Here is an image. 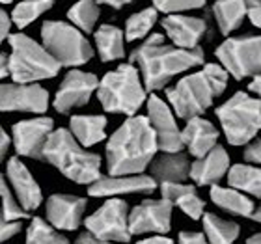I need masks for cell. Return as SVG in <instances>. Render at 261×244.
Segmentation results:
<instances>
[{"label":"cell","instance_id":"6da1fadb","mask_svg":"<svg viewBox=\"0 0 261 244\" xmlns=\"http://www.w3.org/2000/svg\"><path fill=\"white\" fill-rule=\"evenodd\" d=\"M159 142L147 116L127 118L107 142L109 175L144 174L159 153Z\"/></svg>","mask_w":261,"mask_h":244},{"label":"cell","instance_id":"7a4b0ae2","mask_svg":"<svg viewBox=\"0 0 261 244\" xmlns=\"http://www.w3.org/2000/svg\"><path fill=\"white\" fill-rule=\"evenodd\" d=\"M203 60L205 52L201 47L179 49L175 45L164 43L161 34H151L130 52V64L140 69L147 92L164 90L177 75L203 65Z\"/></svg>","mask_w":261,"mask_h":244},{"label":"cell","instance_id":"3957f363","mask_svg":"<svg viewBox=\"0 0 261 244\" xmlns=\"http://www.w3.org/2000/svg\"><path fill=\"white\" fill-rule=\"evenodd\" d=\"M229 73L220 64H205L200 71L175 82L166 88V99L172 110L181 120H192L213 106L215 97L222 95L228 88Z\"/></svg>","mask_w":261,"mask_h":244},{"label":"cell","instance_id":"277c9868","mask_svg":"<svg viewBox=\"0 0 261 244\" xmlns=\"http://www.w3.org/2000/svg\"><path fill=\"white\" fill-rule=\"evenodd\" d=\"M41 160L55 166L76 184H93L101 177V157L88 151L69 129H56L45 144Z\"/></svg>","mask_w":261,"mask_h":244},{"label":"cell","instance_id":"5b68a950","mask_svg":"<svg viewBox=\"0 0 261 244\" xmlns=\"http://www.w3.org/2000/svg\"><path fill=\"white\" fill-rule=\"evenodd\" d=\"M97 99L105 112L123 114L127 118L136 116V112L144 106L146 99H149L140 69L129 62L107 73L99 84Z\"/></svg>","mask_w":261,"mask_h":244},{"label":"cell","instance_id":"8992f818","mask_svg":"<svg viewBox=\"0 0 261 244\" xmlns=\"http://www.w3.org/2000/svg\"><path fill=\"white\" fill-rule=\"evenodd\" d=\"M10 71L13 82L19 84H38L39 80L55 78L60 73V62L27 34L10 36Z\"/></svg>","mask_w":261,"mask_h":244},{"label":"cell","instance_id":"52a82bcc","mask_svg":"<svg viewBox=\"0 0 261 244\" xmlns=\"http://www.w3.org/2000/svg\"><path fill=\"white\" fill-rule=\"evenodd\" d=\"M215 114L229 146H248L261 130V99L246 92L233 93Z\"/></svg>","mask_w":261,"mask_h":244},{"label":"cell","instance_id":"ba28073f","mask_svg":"<svg viewBox=\"0 0 261 244\" xmlns=\"http://www.w3.org/2000/svg\"><path fill=\"white\" fill-rule=\"evenodd\" d=\"M41 43L60 62L62 67L84 65L95 55L86 34L75 24L64 21H45L41 26Z\"/></svg>","mask_w":261,"mask_h":244},{"label":"cell","instance_id":"9c48e42d","mask_svg":"<svg viewBox=\"0 0 261 244\" xmlns=\"http://www.w3.org/2000/svg\"><path fill=\"white\" fill-rule=\"evenodd\" d=\"M217 60L235 80L261 75V36L228 38L215 50Z\"/></svg>","mask_w":261,"mask_h":244},{"label":"cell","instance_id":"30bf717a","mask_svg":"<svg viewBox=\"0 0 261 244\" xmlns=\"http://www.w3.org/2000/svg\"><path fill=\"white\" fill-rule=\"evenodd\" d=\"M130 209L127 201L120 198H109L103 205L86 216L84 226L90 233L114 244H125L130 240Z\"/></svg>","mask_w":261,"mask_h":244},{"label":"cell","instance_id":"8fae6325","mask_svg":"<svg viewBox=\"0 0 261 244\" xmlns=\"http://www.w3.org/2000/svg\"><path fill=\"white\" fill-rule=\"evenodd\" d=\"M99 80L93 73L82 69H69L64 80L60 82V88L55 95V110L60 114H69L71 110L82 109L90 103L93 93H97Z\"/></svg>","mask_w":261,"mask_h":244},{"label":"cell","instance_id":"7c38bea8","mask_svg":"<svg viewBox=\"0 0 261 244\" xmlns=\"http://www.w3.org/2000/svg\"><path fill=\"white\" fill-rule=\"evenodd\" d=\"M147 120L151 123L155 136H157L159 147L163 153H179L183 144V129L175 121V112L172 110L166 101H163L157 95H151L147 99Z\"/></svg>","mask_w":261,"mask_h":244},{"label":"cell","instance_id":"4fadbf2b","mask_svg":"<svg viewBox=\"0 0 261 244\" xmlns=\"http://www.w3.org/2000/svg\"><path fill=\"white\" fill-rule=\"evenodd\" d=\"M55 130V121L47 116L17 121L11 127V138H13L17 155L28 158H41L45 144Z\"/></svg>","mask_w":261,"mask_h":244},{"label":"cell","instance_id":"5bb4252c","mask_svg":"<svg viewBox=\"0 0 261 244\" xmlns=\"http://www.w3.org/2000/svg\"><path fill=\"white\" fill-rule=\"evenodd\" d=\"M174 205L168 200H144L130 209L133 235H166L172 229Z\"/></svg>","mask_w":261,"mask_h":244},{"label":"cell","instance_id":"9a60e30c","mask_svg":"<svg viewBox=\"0 0 261 244\" xmlns=\"http://www.w3.org/2000/svg\"><path fill=\"white\" fill-rule=\"evenodd\" d=\"M2 112H30L43 116L49 109V92L39 84H2L0 93Z\"/></svg>","mask_w":261,"mask_h":244},{"label":"cell","instance_id":"2e32d148","mask_svg":"<svg viewBox=\"0 0 261 244\" xmlns=\"http://www.w3.org/2000/svg\"><path fill=\"white\" fill-rule=\"evenodd\" d=\"M86 198L73 194H53L45 201V216L50 226L58 231H75L84 224Z\"/></svg>","mask_w":261,"mask_h":244},{"label":"cell","instance_id":"e0dca14e","mask_svg":"<svg viewBox=\"0 0 261 244\" xmlns=\"http://www.w3.org/2000/svg\"><path fill=\"white\" fill-rule=\"evenodd\" d=\"M159 183L151 175H101L93 184L88 186L92 198H118L125 194H151Z\"/></svg>","mask_w":261,"mask_h":244},{"label":"cell","instance_id":"ac0fdd59","mask_svg":"<svg viewBox=\"0 0 261 244\" xmlns=\"http://www.w3.org/2000/svg\"><path fill=\"white\" fill-rule=\"evenodd\" d=\"M4 177L11 186V190L15 192L17 200L21 201V205L28 212L36 211L41 205V201H43L41 186L38 184V181L34 179V175L30 174V170L27 168V164L22 162L21 158L11 157L6 162Z\"/></svg>","mask_w":261,"mask_h":244},{"label":"cell","instance_id":"d6986e66","mask_svg":"<svg viewBox=\"0 0 261 244\" xmlns=\"http://www.w3.org/2000/svg\"><path fill=\"white\" fill-rule=\"evenodd\" d=\"M161 24H163L170 41L179 49H198L200 41L207 34L205 19L185 15V13L166 15Z\"/></svg>","mask_w":261,"mask_h":244},{"label":"cell","instance_id":"ffe728a7","mask_svg":"<svg viewBox=\"0 0 261 244\" xmlns=\"http://www.w3.org/2000/svg\"><path fill=\"white\" fill-rule=\"evenodd\" d=\"M231 164L229 155L222 146H217L213 151H209L205 157L196 158L191 166V179L198 186H213L218 184V181L224 175H228Z\"/></svg>","mask_w":261,"mask_h":244},{"label":"cell","instance_id":"44dd1931","mask_svg":"<svg viewBox=\"0 0 261 244\" xmlns=\"http://www.w3.org/2000/svg\"><path fill=\"white\" fill-rule=\"evenodd\" d=\"M183 144L189 155L196 158L205 157L218 146V129L205 118H192L183 129Z\"/></svg>","mask_w":261,"mask_h":244},{"label":"cell","instance_id":"7402d4cb","mask_svg":"<svg viewBox=\"0 0 261 244\" xmlns=\"http://www.w3.org/2000/svg\"><path fill=\"white\" fill-rule=\"evenodd\" d=\"M191 160L187 153H163L157 155L149 166V175L159 186L164 183H185L191 177Z\"/></svg>","mask_w":261,"mask_h":244},{"label":"cell","instance_id":"603a6c76","mask_svg":"<svg viewBox=\"0 0 261 244\" xmlns=\"http://www.w3.org/2000/svg\"><path fill=\"white\" fill-rule=\"evenodd\" d=\"M163 198L172 205L179 207L187 216L192 220H200L205 214V201L201 200L194 184L189 183H164L161 184Z\"/></svg>","mask_w":261,"mask_h":244},{"label":"cell","instance_id":"cb8c5ba5","mask_svg":"<svg viewBox=\"0 0 261 244\" xmlns=\"http://www.w3.org/2000/svg\"><path fill=\"white\" fill-rule=\"evenodd\" d=\"M209 196H211V201L220 211L233 214V216L250 218L256 211V205H254L250 196L243 194V192L231 188V186L213 184L211 190H209Z\"/></svg>","mask_w":261,"mask_h":244},{"label":"cell","instance_id":"d4e9b609","mask_svg":"<svg viewBox=\"0 0 261 244\" xmlns=\"http://www.w3.org/2000/svg\"><path fill=\"white\" fill-rule=\"evenodd\" d=\"M93 41L95 52L105 64L121 60L125 56V32H121L114 24H101L93 32Z\"/></svg>","mask_w":261,"mask_h":244},{"label":"cell","instance_id":"484cf974","mask_svg":"<svg viewBox=\"0 0 261 244\" xmlns=\"http://www.w3.org/2000/svg\"><path fill=\"white\" fill-rule=\"evenodd\" d=\"M69 130L84 147H92L107 138V118L101 114L71 116Z\"/></svg>","mask_w":261,"mask_h":244},{"label":"cell","instance_id":"4316f807","mask_svg":"<svg viewBox=\"0 0 261 244\" xmlns=\"http://www.w3.org/2000/svg\"><path fill=\"white\" fill-rule=\"evenodd\" d=\"M213 17L217 21L218 30L224 36L237 30L243 24L245 17H248V6L246 0H217L211 8Z\"/></svg>","mask_w":261,"mask_h":244},{"label":"cell","instance_id":"83f0119b","mask_svg":"<svg viewBox=\"0 0 261 244\" xmlns=\"http://www.w3.org/2000/svg\"><path fill=\"white\" fill-rule=\"evenodd\" d=\"M228 186L250 198H261V166L250 162L233 164L228 172Z\"/></svg>","mask_w":261,"mask_h":244},{"label":"cell","instance_id":"f1b7e54d","mask_svg":"<svg viewBox=\"0 0 261 244\" xmlns=\"http://www.w3.org/2000/svg\"><path fill=\"white\" fill-rule=\"evenodd\" d=\"M201 226L209 244H233L241 233L239 224L226 220L215 212H205L201 216Z\"/></svg>","mask_w":261,"mask_h":244},{"label":"cell","instance_id":"f546056e","mask_svg":"<svg viewBox=\"0 0 261 244\" xmlns=\"http://www.w3.org/2000/svg\"><path fill=\"white\" fill-rule=\"evenodd\" d=\"M101 10H99V0H76L67 11L69 21L84 34L95 32V24L99 21Z\"/></svg>","mask_w":261,"mask_h":244},{"label":"cell","instance_id":"4dcf8cb0","mask_svg":"<svg viewBox=\"0 0 261 244\" xmlns=\"http://www.w3.org/2000/svg\"><path fill=\"white\" fill-rule=\"evenodd\" d=\"M53 6H55V0H21L13 8V13H11L13 24L21 30L30 26L38 17L47 13Z\"/></svg>","mask_w":261,"mask_h":244},{"label":"cell","instance_id":"1f68e13d","mask_svg":"<svg viewBox=\"0 0 261 244\" xmlns=\"http://www.w3.org/2000/svg\"><path fill=\"white\" fill-rule=\"evenodd\" d=\"M159 19V11L155 8H146L142 11H136L125 21V39L127 41H138L144 39L151 32L155 22Z\"/></svg>","mask_w":261,"mask_h":244},{"label":"cell","instance_id":"d6a6232c","mask_svg":"<svg viewBox=\"0 0 261 244\" xmlns=\"http://www.w3.org/2000/svg\"><path fill=\"white\" fill-rule=\"evenodd\" d=\"M27 244H69V239L47 220L32 218L27 228Z\"/></svg>","mask_w":261,"mask_h":244},{"label":"cell","instance_id":"836d02e7","mask_svg":"<svg viewBox=\"0 0 261 244\" xmlns=\"http://www.w3.org/2000/svg\"><path fill=\"white\" fill-rule=\"evenodd\" d=\"M0 194H2V222H17L28 218V211L17 200L15 192L11 190L6 177L0 183Z\"/></svg>","mask_w":261,"mask_h":244},{"label":"cell","instance_id":"e575fe53","mask_svg":"<svg viewBox=\"0 0 261 244\" xmlns=\"http://www.w3.org/2000/svg\"><path fill=\"white\" fill-rule=\"evenodd\" d=\"M153 8L166 15H175V13H185L191 10H200L205 6L207 0H151Z\"/></svg>","mask_w":261,"mask_h":244},{"label":"cell","instance_id":"d590c367","mask_svg":"<svg viewBox=\"0 0 261 244\" xmlns=\"http://www.w3.org/2000/svg\"><path fill=\"white\" fill-rule=\"evenodd\" d=\"M245 160L250 164H256V166H261V138H256L252 140L248 146L245 147Z\"/></svg>","mask_w":261,"mask_h":244},{"label":"cell","instance_id":"8d00e7d4","mask_svg":"<svg viewBox=\"0 0 261 244\" xmlns=\"http://www.w3.org/2000/svg\"><path fill=\"white\" fill-rule=\"evenodd\" d=\"M21 229H22V220H17V222H2L0 224V239H2V242H8Z\"/></svg>","mask_w":261,"mask_h":244},{"label":"cell","instance_id":"74e56055","mask_svg":"<svg viewBox=\"0 0 261 244\" xmlns=\"http://www.w3.org/2000/svg\"><path fill=\"white\" fill-rule=\"evenodd\" d=\"M177 244H209L205 235L200 231H181L177 235Z\"/></svg>","mask_w":261,"mask_h":244},{"label":"cell","instance_id":"f35d334b","mask_svg":"<svg viewBox=\"0 0 261 244\" xmlns=\"http://www.w3.org/2000/svg\"><path fill=\"white\" fill-rule=\"evenodd\" d=\"M248 6V19L254 26L261 28V0H246Z\"/></svg>","mask_w":261,"mask_h":244},{"label":"cell","instance_id":"ab89813d","mask_svg":"<svg viewBox=\"0 0 261 244\" xmlns=\"http://www.w3.org/2000/svg\"><path fill=\"white\" fill-rule=\"evenodd\" d=\"M73 244H114V242H109V240L99 239V237H95L93 233L86 231V233L79 235V237H76V240Z\"/></svg>","mask_w":261,"mask_h":244},{"label":"cell","instance_id":"60d3db41","mask_svg":"<svg viewBox=\"0 0 261 244\" xmlns=\"http://www.w3.org/2000/svg\"><path fill=\"white\" fill-rule=\"evenodd\" d=\"M0 21H2V28H0V36L2 39H8L10 38V32H11V24H13V19H11L6 11H2V15H0Z\"/></svg>","mask_w":261,"mask_h":244},{"label":"cell","instance_id":"b9f144b4","mask_svg":"<svg viewBox=\"0 0 261 244\" xmlns=\"http://www.w3.org/2000/svg\"><path fill=\"white\" fill-rule=\"evenodd\" d=\"M136 244H174V240L166 235H149L146 239L138 240Z\"/></svg>","mask_w":261,"mask_h":244},{"label":"cell","instance_id":"7bdbcfd3","mask_svg":"<svg viewBox=\"0 0 261 244\" xmlns=\"http://www.w3.org/2000/svg\"><path fill=\"white\" fill-rule=\"evenodd\" d=\"M11 144H13V138L2 129V132H0V155H2V157L8 155V149H10Z\"/></svg>","mask_w":261,"mask_h":244},{"label":"cell","instance_id":"ee69618b","mask_svg":"<svg viewBox=\"0 0 261 244\" xmlns=\"http://www.w3.org/2000/svg\"><path fill=\"white\" fill-rule=\"evenodd\" d=\"M0 65H2V69H0V75H2V78H8V76H11L10 55H8V52H2V56H0Z\"/></svg>","mask_w":261,"mask_h":244},{"label":"cell","instance_id":"f6af8a7d","mask_svg":"<svg viewBox=\"0 0 261 244\" xmlns=\"http://www.w3.org/2000/svg\"><path fill=\"white\" fill-rule=\"evenodd\" d=\"M133 0H99V4H107L110 8H116V10H121L123 6L130 4Z\"/></svg>","mask_w":261,"mask_h":244},{"label":"cell","instance_id":"bcb514c9","mask_svg":"<svg viewBox=\"0 0 261 244\" xmlns=\"http://www.w3.org/2000/svg\"><path fill=\"white\" fill-rule=\"evenodd\" d=\"M248 90H250L252 93H256L257 97L261 99V75L256 76V78H252L250 86H248Z\"/></svg>","mask_w":261,"mask_h":244},{"label":"cell","instance_id":"7dc6e473","mask_svg":"<svg viewBox=\"0 0 261 244\" xmlns=\"http://www.w3.org/2000/svg\"><path fill=\"white\" fill-rule=\"evenodd\" d=\"M250 220H254V222L261 224V201H259V205L256 207V211H254V214L250 216Z\"/></svg>","mask_w":261,"mask_h":244},{"label":"cell","instance_id":"c3c4849f","mask_svg":"<svg viewBox=\"0 0 261 244\" xmlns=\"http://www.w3.org/2000/svg\"><path fill=\"white\" fill-rule=\"evenodd\" d=\"M245 244H261V233H256V235H252V237H248Z\"/></svg>","mask_w":261,"mask_h":244},{"label":"cell","instance_id":"681fc988","mask_svg":"<svg viewBox=\"0 0 261 244\" xmlns=\"http://www.w3.org/2000/svg\"><path fill=\"white\" fill-rule=\"evenodd\" d=\"M13 0H2V4H11Z\"/></svg>","mask_w":261,"mask_h":244}]
</instances>
